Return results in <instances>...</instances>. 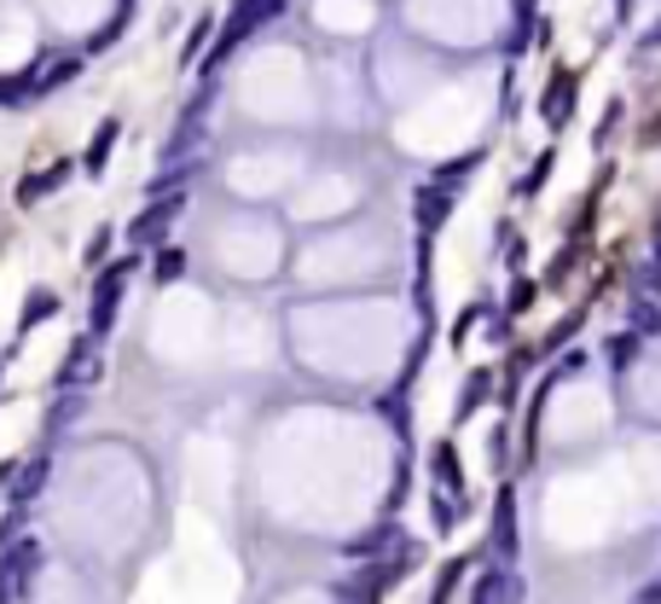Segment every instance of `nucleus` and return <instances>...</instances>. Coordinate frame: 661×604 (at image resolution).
<instances>
[{"mask_svg":"<svg viewBox=\"0 0 661 604\" xmlns=\"http://www.w3.org/2000/svg\"><path fill=\"white\" fill-rule=\"evenodd\" d=\"M41 564H47V546L36 534H12V541L0 546V604H24L36 593Z\"/></svg>","mask_w":661,"mask_h":604,"instance_id":"1","label":"nucleus"},{"mask_svg":"<svg viewBox=\"0 0 661 604\" xmlns=\"http://www.w3.org/2000/svg\"><path fill=\"white\" fill-rule=\"evenodd\" d=\"M284 12V0H239V7L227 12V24H220V36H215V47H209V59H203V76L215 71V64H227V53H239V47L256 36L262 24H274Z\"/></svg>","mask_w":661,"mask_h":604,"instance_id":"2","label":"nucleus"},{"mask_svg":"<svg viewBox=\"0 0 661 604\" xmlns=\"http://www.w3.org/2000/svg\"><path fill=\"white\" fill-rule=\"evenodd\" d=\"M128 279H134V256L99 267V279H93V309H88V331H93V338H105V331L116 326V309H123Z\"/></svg>","mask_w":661,"mask_h":604,"instance_id":"3","label":"nucleus"},{"mask_svg":"<svg viewBox=\"0 0 661 604\" xmlns=\"http://www.w3.org/2000/svg\"><path fill=\"white\" fill-rule=\"evenodd\" d=\"M180 204H186L180 192H168V198L157 192V204H145V210L128 222V239H134V244H163L168 227H175V215H180Z\"/></svg>","mask_w":661,"mask_h":604,"instance_id":"4","label":"nucleus"},{"mask_svg":"<svg viewBox=\"0 0 661 604\" xmlns=\"http://www.w3.org/2000/svg\"><path fill=\"white\" fill-rule=\"evenodd\" d=\"M99 373H105V361H99L93 331H88V338H76V343H71V355H64V366H59V390H93Z\"/></svg>","mask_w":661,"mask_h":604,"instance_id":"5","label":"nucleus"},{"mask_svg":"<svg viewBox=\"0 0 661 604\" xmlns=\"http://www.w3.org/2000/svg\"><path fill=\"white\" fill-rule=\"evenodd\" d=\"M470 604H522V576H517L511 564L482 569V576H476V593H470Z\"/></svg>","mask_w":661,"mask_h":604,"instance_id":"6","label":"nucleus"},{"mask_svg":"<svg viewBox=\"0 0 661 604\" xmlns=\"http://www.w3.org/2000/svg\"><path fill=\"white\" fill-rule=\"evenodd\" d=\"M517 546H522V541H517V494L499 489V500H494V558L511 564Z\"/></svg>","mask_w":661,"mask_h":604,"instance_id":"7","label":"nucleus"},{"mask_svg":"<svg viewBox=\"0 0 661 604\" xmlns=\"http://www.w3.org/2000/svg\"><path fill=\"white\" fill-rule=\"evenodd\" d=\"M47 477H53V453H36L29 465H18V471H12V506H36Z\"/></svg>","mask_w":661,"mask_h":604,"instance_id":"8","label":"nucleus"},{"mask_svg":"<svg viewBox=\"0 0 661 604\" xmlns=\"http://www.w3.org/2000/svg\"><path fill=\"white\" fill-rule=\"evenodd\" d=\"M557 378H563V366H557V373H546L539 395L529 401V418H522V465H534V453H539V418H546V395L557 390Z\"/></svg>","mask_w":661,"mask_h":604,"instance_id":"9","label":"nucleus"},{"mask_svg":"<svg viewBox=\"0 0 661 604\" xmlns=\"http://www.w3.org/2000/svg\"><path fill=\"white\" fill-rule=\"evenodd\" d=\"M447 215H453V187L430 180V187L418 192V227H423V232H435V227H447Z\"/></svg>","mask_w":661,"mask_h":604,"instance_id":"10","label":"nucleus"},{"mask_svg":"<svg viewBox=\"0 0 661 604\" xmlns=\"http://www.w3.org/2000/svg\"><path fill=\"white\" fill-rule=\"evenodd\" d=\"M430 471H435V482H447V494H465V465H459V448L453 442H435Z\"/></svg>","mask_w":661,"mask_h":604,"instance_id":"11","label":"nucleus"},{"mask_svg":"<svg viewBox=\"0 0 661 604\" xmlns=\"http://www.w3.org/2000/svg\"><path fill=\"white\" fill-rule=\"evenodd\" d=\"M569 105H574V76L557 71V76H551V93H546V105H539V111H546L551 128H563V123H569Z\"/></svg>","mask_w":661,"mask_h":604,"instance_id":"12","label":"nucleus"},{"mask_svg":"<svg viewBox=\"0 0 661 604\" xmlns=\"http://www.w3.org/2000/svg\"><path fill=\"white\" fill-rule=\"evenodd\" d=\"M116 134H123V123H116V116H105V123H99V134H93V146H88V158H81V169H88V175H105Z\"/></svg>","mask_w":661,"mask_h":604,"instance_id":"13","label":"nucleus"},{"mask_svg":"<svg viewBox=\"0 0 661 604\" xmlns=\"http://www.w3.org/2000/svg\"><path fill=\"white\" fill-rule=\"evenodd\" d=\"M64 180H71V163H53L47 175H29L24 187H18V204H36V198H47L53 187H64Z\"/></svg>","mask_w":661,"mask_h":604,"instance_id":"14","label":"nucleus"},{"mask_svg":"<svg viewBox=\"0 0 661 604\" xmlns=\"http://www.w3.org/2000/svg\"><path fill=\"white\" fill-rule=\"evenodd\" d=\"M395 541H406L401 529H371V534H360V541H348L343 552H348V558H383V552L395 546Z\"/></svg>","mask_w":661,"mask_h":604,"instance_id":"15","label":"nucleus"},{"mask_svg":"<svg viewBox=\"0 0 661 604\" xmlns=\"http://www.w3.org/2000/svg\"><path fill=\"white\" fill-rule=\"evenodd\" d=\"M53 314H59V297L53 291H29L24 314H18V331H36L41 320H53Z\"/></svg>","mask_w":661,"mask_h":604,"instance_id":"16","label":"nucleus"},{"mask_svg":"<svg viewBox=\"0 0 661 604\" xmlns=\"http://www.w3.org/2000/svg\"><path fill=\"white\" fill-rule=\"evenodd\" d=\"M487 390H494V373H487V366H476V373L465 378V390H459V418H470V413H476Z\"/></svg>","mask_w":661,"mask_h":604,"instance_id":"17","label":"nucleus"},{"mask_svg":"<svg viewBox=\"0 0 661 604\" xmlns=\"http://www.w3.org/2000/svg\"><path fill=\"white\" fill-rule=\"evenodd\" d=\"M465 576H470V558H453V564L435 576V593H430V604H453V587H459Z\"/></svg>","mask_w":661,"mask_h":604,"instance_id":"18","label":"nucleus"},{"mask_svg":"<svg viewBox=\"0 0 661 604\" xmlns=\"http://www.w3.org/2000/svg\"><path fill=\"white\" fill-rule=\"evenodd\" d=\"M81 413H88V401H81V390H71V395H64L53 413H47V430H64V425H76Z\"/></svg>","mask_w":661,"mask_h":604,"instance_id":"19","label":"nucleus"},{"mask_svg":"<svg viewBox=\"0 0 661 604\" xmlns=\"http://www.w3.org/2000/svg\"><path fill=\"white\" fill-rule=\"evenodd\" d=\"M186 274V256H180V250H157V262H151V279H157V285H175Z\"/></svg>","mask_w":661,"mask_h":604,"instance_id":"20","label":"nucleus"},{"mask_svg":"<svg viewBox=\"0 0 661 604\" xmlns=\"http://www.w3.org/2000/svg\"><path fill=\"white\" fill-rule=\"evenodd\" d=\"M638 361V338L633 331H621V338H609V366H615V373H626V366Z\"/></svg>","mask_w":661,"mask_h":604,"instance_id":"21","label":"nucleus"},{"mask_svg":"<svg viewBox=\"0 0 661 604\" xmlns=\"http://www.w3.org/2000/svg\"><path fill=\"white\" fill-rule=\"evenodd\" d=\"M551 163H557V151H539V163L517 180V192H539V187H546V180H551Z\"/></svg>","mask_w":661,"mask_h":604,"instance_id":"22","label":"nucleus"},{"mask_svg":"<svg viewBox=\"0 0 661 604\" xmlns=\"http://www.w3.org/2000/svg\"><path fill=\"white\" fill-rule=\"evenodd\" d=\"M430 517H435V529H453V524H459V506H453V500H430Z\"/></svg>","mask_w":661,"mask_h":604,"instance_id":"23","label":"nucleus"},{"mask_svg":"<svg viewBox=\"0 0 661 604\" xmlns=\"http://www.w3.org/2000/svg\"><path fill=\"white\" fill-rule=\"evenodd\" d=\"M203 41H209V18H198V24H192V41H186V59H198V53H203Z\"/></svg>","mask_w":661,"mask_h":604,"instance_id":"24","label":"nucleus"},{"mask_svg":"<svg viewBox=\"0 0 661 604\" xmlns=\"http://www.w3.org/2000/svg\"><path fill=\"white\" fill-rule=\"evenodd\" d=\"M529 302H534V285H529V279H517V291H511V314H529Z\"/></svg>","mask_w":661,"mask_h":604,"instance_id":"25","label":"nucleus"},{"mask_svg":"<svg viewBox=\"0 0 661 604\" xmlns=\"http://www.w3.org/2000/svg\"><path fill=\"white\" fill-rule=\"evenodd\" d=\"M111 250V232H93V244H88V262H99Z\"/></svg>","mask_w":661,"mask_h":604,"instance_id":"26","label":"nucleus"},{"mask_svg":"<svg viewBox=\"0 0 661 604\" xmlns=\"http://www.w3.org/2000/svg\"><path fill=\"white\" fill-rule=\"evenodd\" d=\"M638 604H661V576L650 581V587H644V593H638Z\"/></svg>","mask_w":661,"mask_h":604,"instance_id":"27","label":"nucleus"},{"mask_svg":"<svg viewBox=\"0 0 661 604\" xmlns=\"http://www.w3.org/2000/svg\"><path fill=\"white\" fill-rule=\"evenodd\" d=\"M529 12H534V0H517V18H522V24H529Z\"/></svg>","mask_w":661,"mask_h":604,"instance_id":"28","label":"nucleus"}]
</instances>
